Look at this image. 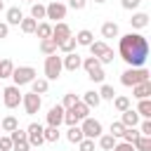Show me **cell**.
<instances>
[{"label":"cell","mask_w":151,"mask_h":151,"mask_svg":"<svg viewBox=\"0 0 151 151\" xmlns=\"http://www.w3.org/2000/svg\"><path fill=\"white\" fill-rule=\"evenodd\" d=\"M118 54L127 66H144L149 59V42L142 33H127L118 40Z\"/></svg>","instance_id":"6da1fadb"},{"label":"cell","mask_w":151,"mask_h":151,"mask_svg":"<svg viewBox=\"0 0 151 151\" xmlns=\"http://www.w3.org/2000/svg\"><path fill=\"white\" fill-rule=\"evenodd\" d=\"M87 116H90V106L85 101H80V99L71 109H64V123L66 125H80V120L87 118Z\"/></svg>","instance_id":"7a4b0ae2"},{"label":"cell","mask_w":151,"mask_h":151,"mask_svg":"<svg viewBox=\"0 0 151 151\" xmlns=\"http://www.w3.org/2000/svg\"><path fill=\"white\" fill-rule=\"evenodd\" d=\"M149 71L144 68V66H130L127 71H123V76H120V83L125 85V87H132V85H137V83H144V80H149Z\"/></svg>","instance_id":"3957f363"},{"label":"cell","mask_w":151,"mask_h":151,"mask_svg":"<svg viewBox=\"0 0 151 151\" xmlns=\"http://www.w3.org/2000/svg\"><path fill=\"white\" fill-rule=\"evenodd\" d=\"M83 68H85V73H87V78H90L92 83H104L106 73H104V66L99 64L97 57H87V59H83Z\"/></svg>","instance_id":"277c9868"},{"label":"cell","mask_w":151,"mask_h":151,"mask_svg":"<svg viewBox=\"0 0 151 151\" xmlns=\"http://www.w3.org/2000/svg\"><path fill=\"white\" fill-rule=\"evenodd\" d=\"M61 71H64L61 57H57V52L54 54H45V78L47 80H57L61 76Z\"/></svg>","instance_id":"5b68a950"},{"label":"cell","mask_w":151,"mask_h":151,"mask_svg":"<svg viewBox=\"0 0 151 151\" xmlns=\"http://www.w3.org/2000/svg\"><path fill=\"white\" fill-rule=\"evenodd\" d=\"M38 73H35V68L33 66H14V71H12V80H14V85L17 87H21V85H28L33 78H35Z\"/></svg>","instance_id":"8992f818"},{"label":"cell","mask_w":151,"mask_h":151,"mask_svg":"<svg viewBox=\"0 0 151 151\" xmlns=\"http://www.w3.org/2000/svg\"><path fill=\"white\" fill-rule=\"evenodd\" d=\"M0 92H2V101H5L7 109H17V106L21 104V90H19L17 85H7V87H2Z\"/></svg>","instance_id":"52a82bcc"},{"label":"cell","mask_w":151,"mask_h":151,"mask_svg":"<svg viewBox=\"0 0 151 151\" xmlns=\"http://www.w3.org/2000/svg\"><path fill=\"white\" fill-rule=\"evenodd\" d=\"M21 106H24V111L28 116H35L40 111V106H42V99L35 92H26V94H21Z\"/></svg>","instance_id":"ba28073f"},{"label":"cell","mask_w":151,"mask_h":151,"mask_svg":"<svg viewBox=\"0 0 151 151\" xmlns=\"http://www.w3.org/2000/svg\"><path fill=\"white\" fill-rule=\"evenodd\" d=\"M80 130H83V137H87V139H97L99 134H101V123L97 120V118H83L80 120Z\"/></svg>","instance_id":"9c48e42d"},{"label":"cell","mask_w":151,"mask_h":151,"mask_svg":"<svg viewBox=\"0 0 151 151\" xmlns=\"http://www.w3.org/2000/svg\"><path fill=\"white\" fill-rule=\"evenodd\" d=\"M66 5L64 2H50V5H45V19H52V21H61V19H66Z\"/></svg>","instance_id":"30bf717a"},{"label":"cell","mask_w":151,"mask_h":151,"mask_svg":"<svg viewBox=\"0 0 151 151\" xmlns=\"http://www.w3.org/2000/svg\"><path fill=\"white\" fill-rule=\"evenodd\" d=\"M9 139H12V151H31V144L26 139V132L24 130H12L9 132Z\"/></svg>","instance_id":"8fae6325"},{"label":"cell","mask_w":151,"mask_h":151,"mask_svg":"<svg viewBox=\"0 0 151 151\" xmlns=\"http://www.w3.org/2000/svg\"><path fill=\"white\" fill-rule=\"evenodd\" d=\"M26 139H28V144H31V146H40V144H45L42 125H40V123H31V125L26 127Z\"/></svg>","instance_id":"7c38bea8"},{"label":"cell","mask_w":151,"mask_h":151,"mask_svg":"<svg viewBox=\"0 0 151 151\" xmlns=\"http://www.w3.org/2000/svg\"><path fill=\"white\" fill-rule=\"evenodd\" d=\"M61 66L66 68V71H78L80 66H83V59H80V54H76V52H68V54H64L61 57Z\"/></svg>","instance_id":"4fadbf2b"},{"label":"cell","mask_w":151,"mask_h":151,"mask_svg":"<svg viewBox=\"0 0 151 151\" xmlns=\"http://www.w3.org/2000/svg\"><path fill=\"white\" fill-rule=\"evenodd\" d=\"M61 123H64V106H61V104H57V106H52V109L47 111V125L59 127Z\"/></svg>","instance_id":"5bb4252c"},{"label":"cell","mask_w":151,"mask_h":151,"mask_svg":"<svg viewBox=\"0 0 151 151\" xmlns=\"http://www.w3.org/2000/svg\"><path fill=\"white\" fill-rule=\"evenodd\" d=\"M71 35V28H68V24H64V21H57L54 26H52V40L54 42H61L64 38H68Z\"/></svg>","instance_id":"9a60e30c"},{"label":"cell","mask_w":151,"mask_h":151,"mask_svg":"<svg viewBox=\"0 0 151 151\" xmlns=\"http://www.w3.org/2000/svg\"><path fill=\"white\" fill-rule=\"evenodd\" d=\"M132 97H137V99H149V97H151V80H144V83L132 85Z\"/></svg>","instance_id":"2e32d148"},{"label":"cell","mask_w":151,"mask_h":151,"mask_svg":"<svg viewBox=\"0 0 151 151\" xmlns=\"http://www.w3.org/2000/svg\"><path fill=\"white\" fill-rule=\"evenodd\" d=\"M120 123H123L125 127H137V125H139V113H137L134 109H125L123 116H120Z\"/></svg>","instance_id":"e0dca14e"},{"label":"cell","mask_w":151,"mask_h":151,"mask_svg":"<svg viewBox=\"0 0 151 151\" xmlns=\"http://www.w3.org/2000/svg\"><path fill=\"white\" fill-rule=\"evenodd\" d=\"M5 17H7V21H5L7 26H19V24H21V19H24V12H21L19 7H9Z\"/></svg>","instance_id":"ac0fdd59"},{"label":"cell","mask_w":151,"mask_h":151,"mask_svg":"<svg viewBox=\"0 0 151 151\" xmlns=\"http://www.w3.org/2000/svg\"><path fill=\"white\" fill-rule=\"evenodd\" d=\"M130 24H132V28L142 31V28H146V26H149V14H146V12H134V14H132V19H130Z\"/></svg>","instance_id":"d6986e66"},{"label":"cell","mask_w":151,"mask_h":151,"mask_svg":"<svg viewBox=\"0 0 151 151\" xmlns=\"http://www.w3.org/2000/svg\"><path fill=\"white\" fill-rule=\"evenodd\" d=\"M28 85H31V92H35V94H45L47 87H50V80H47V78H33Z\"/></svg>","instance_id":"ffe728a7"},{"label":"cell","mask_w":151,"mask_h":151,"mask_svg":"<svg viewBox=\"0 0 151 151\" xmlns=\"http://www.w3.org/2000/svg\"><path fill=\"white\" fill-rule=\"evenodd\" d=\"M101 35H104V38H118V35H120L118 24H116V21H106V24H101Z\"/></svg>","instance_id":"44dd1931"},{"label":"cell","mask_w":151,"mask_h":151,"mask_svg":"<svg viewBox=\"0 0 151 151\" xmlns=\"http://www.w3.org/2000/svg\"><path fill=\"white\" fill-rule=\"evenodd\" d=\"M80 101H85L90 109H97V106L101 104V97H99V92L90 90V92H85V94H83V99H80Z\"/></svg>","instance_id":"7402d4cb"},{"label":"cell","mask_w":151,"mask_h":151,"mask_svg":"<svg viewBox=\"0 0 151 151\" xmlns=\"http://www.w3.org/2000/svg\"><path fill=\"white\" fill-rule=\"evenodd\" d=\"M76 45H78V42H76V38H73V35H68V38H64L61 42H57V50H61L64 54H68V52H76Z\"/></svg>","instance_id":"603a6c76"},{"label":"cell","mask_w":151,"mask_h":151,"mask_svg":"<svg viewBox=\"0 0 151 151\" xmlns=\"http://www.w3.org/2000/svg\"><path fill=\"white\" fill-rule=\"evenodd\" d=\"M87 47H90V52H92V57H97V59H99V57H101V54H104V52L109 50V45H106L104 40H92V42H90Z\"/></svg>","instance_id":"cb8c5ba5"},{"label":"cell","mask_w":151,"mask_h":151,"mask_svg":"<svg viewBox=\"0 0 151 151\" xmlns=\"http://www.w3.org/2000/svg\"><path fill=\"white\" fill-rule=\"evenodd\" d=\"M40 40L42 38H52V26L47 24V21H38V26H35V31H33Z\"/></svg>","instance_id":"d4e9b609"},{"label":"cell","mask_w":151,"mask_h":151,"mask_svg":"<svg viewBox=\"0 0 151 151\" xmlns=\"http://www.w3.org/2000/svg\"><path fill=\"white\" fill-rule=\"evenodd\" d=\"M73 38H76V42H78V45H85V47H87V45H90V42L94 40V35H92V31H87V28H83V31H78V33H76Z\"/></svg>","instance_id":"484cf974"},{"label":"cell","mask_w":151,"mask_h":151,"mask_svg":"<svg viewBox=\"0 0 151 151\" xmlns=\"http://www.w3.org/2000/svg\"><path fill=\"white\" fill-rule=\"evenodd\" d=\"M134 111L139 113V118H151V99H139Z\"/></svg>","instance_id":"4316f807"},{"label":"cell","mask_w":151,"mask_h":151,"mask_svg":"<svg viewBox=\"0 0 151 151\" xmlns=\"http://www.w3.org/2000/svg\"><path fill=\"white\" fill-rule=\"evenodd\" d=\"M19 127V120L14 118V116H5L2 120H0V130L2 132H12V130H17Z\"/></svg>","instance_id":"83f0119b"},{"label":"cell","mask_w":151,"mask_h":151,"mask_svg":"<svg viewBox=\"0 0 151 151\" xmlns=\"http://www.w3.org/2000/svg\"><path fill=\"white\" fill-rule=\"evenodd\" d=\"M66 139H68L71 144H78V142L83 139V130H80V125H68V132H66Z\"/></svg>","instance_id":"f1b7e54d"},{"label":"cell","mask_w":151,"mask_h":151,"mask_svg":"<svg viewBox=\"0 0 151 151\" xmlns=\"http://www.w3.org/2000/svg\"><path fill=\"white\" fill-rule=\"evenodd\" d=\"M97 139H99V146H101L104 151H111V149L116 146V142H118V139H116L113 134H104V132H101V134H99Z\"/></svg>","instance_id":"f546056e"},{"label":"cell","mask_w":151,"mask_h":151,"mask_svg":"<svg viewBox=\"0 0 151 151\" xmlns=\"http://www.w3.org/2000/svg\"><path fill=\"white\" fill-rule=\"evenodd\" d=\"M42 137H45V142H59L61 132H59V127H52V125H47V127H42Z\"/></svg>","instance_id":"4dcf8cb0"},{"label":"cell","mask_w":151,"mask_h":151,"mask_svg":"<svg viewBox=\"0 0 151 151\" xmlns=\"http://www.w3.org/2000/svg\"><path fill=\"white\" fill-rule=\"evenodd\" d=\"M132 146H134V151H151V137L139 134V137H137V142H134Z\"/></svg>","instance_id":"1f68e13d"},{"label":"cell","mask_w":151,"mask_h":151,"mask_svg":"<svg viewBox=\"0 0 151 151\" xmlns=\"http://www.w3.org/2000/svg\"><path fill=\"white\" fill-rule=\"evenodd\" d=\"M40 52H42V54H54V52H57V42H54L52 38H42V40H40Z\"/></svg>","instance_id":"d6a6232c"},{"label":"cell","mask_w":151,"mask_h":151,"mask_svg":"<svg viewBox=\"0 0 151 151\" xmlns=\"http://www.w3.org/2000/svg\"><path fill=\"white\" fill-rule=\"evenodd\" d=\"M12 71H14L12 59H0V80H2V78H9Z\"/></svg>","instance_id":"836d02e7"},{"label":"cell","mask_w":151,"mask_h":151,"mask_svg":"<svg viewBox=\"0 0 151 151\" xmlns=\"http://www.w3.org/2000/svg\"><path fill=\"white\" fill-rule=\"evenodd\" d=\"M111 101H113L116 111H120V113H123L125 109H130V99H127V97H123V94H116V97H113Z\"/></svg>","instance_id":"e575fe53"},{"label":"cell","mask_w":151,"mask_h":151,"mask_svg":"<svg viewBox=\"0 0 151 151\" xmlns=\"http://www.w3.org/2000/svg\"><path fill=\"white\" fill-rule=\"evenodd\" d=\"M19 26H21V31H24V33H33V31H35V26H38V21H35L33 17H24Z\"/></svg>","instance_id":"d590c367"},{"label":"cell","mask_w":151,"mask_h":151,"mask_svg":"<svg viewBox=\"0 0 151 151\" xmlns=\"http://www.w3.org/2000/svg\"><path fill=\"white\" fill-rule=\"evenodd\" d=\"M31 17L38 21V19H45V5L40 2H31Z\"/></svg>","instance_id":"8d00e7d4"},{"label":"cell","mask_w":151,"mask_h":151,"mask_svg":"<svg viewBox=\"0 0 151 151\" xmlns=\"http://www.w3.org/2000/svg\"><path fill=\"white\" fill-rule=\"evenodd\" d=\"M137 137H139V130L137 127H125V132H123V142H130V144H134L137 142Z\"/></svg>","instance_id":"74e56055"},{"label":"cell","mask_w":151,"mask_h":151,"mask_svg":"<svg viewBox=\"0 0 151 151\" xmlns=\"http://www.w3.org/2000/svg\"><path fill=\"white\" fill-rule=\"evenodd\" d=\"M99 97H101V99H113V97H116V90H113L111 85L101 83V87H99Z\"/></svg>","instance_id":"f35d334b"},{"label":"cell","mask_w":151,"mask_h":151,"mask_svg":"<svg viewBox=\"0 0 151 151\" xmlns=\"http://www.w3.org/2000/svg\"><path fill=\"white\" fill-rule=\"evenodd\" d=\"M123 132H125V125H123L120 120H116V123H111V132H109V134H113L116 139H120V137H123Z\"/></svg>","instance_id":"ab89813d"},{"label":"cell","mask_w":151,"mask_h":151,"mask_svg":"<svg viewBox=\"0 0 151 151\" xmlns=\"http://www.w3.org/2000/svg\"><path fill=\"white\" fill-rule=\"evenodd\" d=\"M78 149H80V151H94V139L83 137V139L78 142Z\"/></svg>","instance_id":"60d3db41"},{"label":"cell","mask_w":151,"mask_h":151,"mask_svg":"<svg viewBox=\"0 0 151 151\" xmlns=\"http://www.w3.org/2000/svg\"><path fill=\"white\" fill-rule=\"evenodd\" d=\"M76 101H78L76 92H66V94H64V104H61V106H64V109H71V106H73Z\"/></svg>","instance_id":"b9f144b4"},{"label":"cell","mask_w":151,"mask_h":151,"mask_svg":"<svg viewBox=\"0 0 151 151\" xmlns=\"http://www.w3.org/2000/svg\"><path fill=\"white\" fill-rule=\"evenodd\" d=\"M139 134H146V137H151V118H144V123L139 125Z\"/></svg>","instance_id":"7bdbcfd3"},{"label":"cell","mask_w":151,"mask_h":151,"mask_svg":"<svg viewBox=\"0 0 151 151\" xmlns=\"http://www.w3.org/2000/svg\"><path fill=\"white\" fill-rule=\"evenodd\" d=\"M68 7H71V9H76V12H80V9H85V7H87V0H68Z\"/></svg>","instance_id":"ee69618b"},{"label":"cell","mask_w":151,"mask_h":151,"mask_svg":"<svg viewBox=\"0 0 151 151\" xmlns=\"http://www.w3.org/2000/svg\"><path fill=\"white\" fill-rule=\"evenodd\" d=\"M111 151H134V146H132L130 142H116V146H113Z\"/></svg>","instance_id":"f6af8a7d"},{"label":"cell","mask_w":151,"mask_h":151,"mask_svg":"<svg viewBox=\"0 0 151 151\" xmlns=\"http://www.w3.org/2000/svg\"><path fill=\"white\" fill-rule=\"evenodd\" d=\"M120 5H123V9H137L142 5V0H120Z\"/></svg>","instance_id":"bcb514c9"},{"label":"cell","mask_w":151,"mask_h":151,"mask_svg":"<svg viewBox=\"0 0 151 151\" xmlns=\"http://www.w3.org/2000/svg\"><path fill=\"white\" fill-rule=\"evenodd\" d=\"M0 151H12V139L9 137H0Z\"/></svg>","instance_id":"7dc6e473"},{"label":"cell","mask_w":151,"mask_h":151,"mask_svg":"<svg viewBox=\"0 0 151 151\" xmlns=\"http://www.w3.org/2000/svg\"><path fill=\"white\" fill-rule=\"evenodd\" d=\"M7 35H9V26L5 21H0V38H7Z\"/></svg>","instance_id":"c3c4849f"},{"label":"cell","mask_w":151,"mask_h":151,"mask_svg":"<svg viewBox=\"0 0 151 151\" xmlns=\"http://www.w3.org/2000/svg\"><path fill=\"white\" fill-rule=\"evenodd\" d=\"M2 9H5V2H2V0H0V12H2Z\"/></svg>","instance_id":"681fc988"},{"label":"cell","mask_w":151,"mask_h":151,"mask_svg":"<svg viewBox=\"0 0 151 151\" xmlns=\"http://www.w3.org/2000/svg\"><path fill=\"white\" fill-rule=\"evenodd\" d=\"M94 2H99V5H101V2H106V0H94Z\"/></svg>","instance_id":"f907efd6"},{"label":"cell","mask_w":151,"mask_h":151,"mask_svg":"<svg viewBox=\"0 0 151 151\" xmlns=\"http://www.w3.org/2000/svg\"><path fill=\"white\" fill-rule=\"evenodd\" d=\"M50 2H61V0H50Z\"/></svg>","instance_id":"816d5d0a"},{"label":"cell","mask_w":151,"mask_h":151,"mask_svg":"<svg viewBox=\"0 0 151 151\" xmlns=\"http://www.w3.org/2000/svg\"><path fill=\"white\" fill-rule=\"evenodd\" d=\"M26 2H33V0H26Z\"/></svg>","instance_id":"f5cc1de1"},{"label":"cell","mask_w":151,"mask_h":151,"mask_svg":"<svg viewBox=\"0 0 151 151\" xmlns=\"http://www.w3.org/2000/svg\"><path fill=\"white\" fill-rule=\"evenodd\" d=\"M0 90H2V85H0Z\"/></svg>","instance_id":"db71d44e"}]
</instances>
